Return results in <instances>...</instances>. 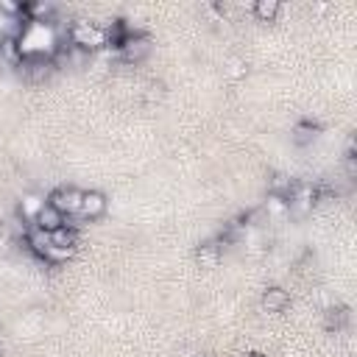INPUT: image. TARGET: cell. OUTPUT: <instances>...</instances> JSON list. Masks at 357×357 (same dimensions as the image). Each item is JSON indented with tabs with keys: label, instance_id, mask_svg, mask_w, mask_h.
I'll return each instance as SVG.
<instances>
[{
	"label": "cell",
	"instance_id": "obj_3",
	"mask_svg": "<svg viewBox=\"0 0 357 357\" xmlns=\"http://www.w3.org/2000/svg\"><path fill=\"white\" fill-rule=\"evenodd\" d=\"M151 48H154V39L148 37V34H142V31H137V34H126L123 37V42L117 45V50H120V59L126 61V64H137V61H142L148 53H151Z\"/></svg>",
	"mask_w": 357,
	"mask_h": 357
},
{
	"label": "cell",
	"instance_id": "obj_13",
	"mask_svg": "<svg viewBox=\"0 0 357 357\" xmlns=\"http://www.w3.org/2000/svg\"><path fill=\"white\" fill-rule=\"evenodd\" d=\"M279 9H282L279 0H254V3H251V12H254V17L260 23H273Z\"/></svg>",
	"mask_w": 357,
	"mask_h": 357
},
{
	"label": "cell",
	"instance_id": "obj_9",
	"mask_svg": "<svg viewBox=\"0 0 357 357\" xmlns=\"http://www.w3.org/2000/svg\"><path fill=\"white\" fill-rule=\"evenodd\" d=\"M48 204V198L42 195V193H26L23 198H20V206H17V215L23 218V221H37V215H39V209Z\"/></svg>",
	"mask_w": 357,
	"mask_h": 357
},
{
	"label": "cell",
	"instance_id": "obj_5",
	"mask_svg": "<svg viewBox=\"0 0 357 357\" xmlns=\"http://www.w3.org/2000/svg\"><path fill=\"white\" fill-rule=\"evenodd\" d=\"M291 305V293L279 288V284H271V288L262 291V299H260V307L265 313H282V310H288Z\"/></svg>",
	"mask_w": 357,
	"mask_h": 357
},
{
	"label": "cell",
	"instance_id": "obj_8",
	"mask_svg": "<svg viewBox=\"0 0 357 357\" xmlns=\"http://www.w3.org/2000/svg\"><path fill=\"white\" fill-rule=\"evenodd\" d=\"M26 246H28V251L34 254V257H42L45 260V251L50 249V232H45L42 226H28L26 229Z\"/></svg>",
	"mask_w": 357,
	"mask_h": 357
},
{
	"label": "cell",
	"instance_id": "obj_14",
	"mask_svg": "<svg viewBox=\"0 0 357 357\" xmlns=\"http://www.w3.org/2000/svg\"><path fill=\"white\" fill-rule=\"evenodd\" d=\"M293 184H296V182H293L288 173L279 171V173H273V176L268 179V193H276V195H284V198H288V193L293 190Z\"/></svg>",
	"mask_w": 357,
	"mask_h": 357
},
{
	"label": "cell",
	"instance_id": "obj_12",
	"mask_svg": "<svg viewBox=\"0 0 357 357\" xmlns=\"http://www.w3.org/2000/svg\"><path fill=\"white\" fill-rule=\"evenodd\" d=\"M56 6L50 0H37V3H26V17H31V23H50L53 20Z\"/></svg>",
	"mask_w": 357,
	"mask_h": 357
},
{
	"label": "cell",
	"instance_id": "obj_22",
	"mask_svg": "<svg viewBox=\"0 0 357 357\" xmlns=\"http://www.w3.org/2000/svg\"><path fill=\"white\" fill-rule=\"evenodd\" d=\"M195 357H204V354H195Z\"/></svg>",
	"mask_w": 357,
	"mask_h": 357
},
{
	"label": "cell",
	"instance_id": "obj_1",
	"mask_svg": "<svg viewBox=\"0 0 357 357\" xmlns=\"http://www.w3.org/2000/svg\"><path fill=\"white\" fill-rule=\"evenodd\" d=\"M67 39L73 42L76 48H84L90 53L101 50L109 45V34L101 23H90V20H73L67 26Z\"/></svg>",
	"mask_w": 357,
	"mask_h": 357
},
{
	"label": "cell",
	"instance_id": "obj_17",
	"mask_svg": "<svg viewBox=\"0 0 357 357\" xmlns=\"http://www.w3.org/2000/svg\"><path fill=\"white\" fill-rule=\"evenodd\" d=\"M316 134H318V128H316L310 120H302V123L293 128V139L299 142V146H307V142H313Z\"/></svg>",
	"mask_w": 357,
	"mask_h": 357
},
{
	"label": "cell",
	"instance_id": "obj_21",
	"mask_svg": "<svg viewBox=\"0 0 357 357\" xmlns=\"http://www.w3.org/2000/svg\"><path fill=\"white\" fill-rule=\"evenodd\" d=\"M243 357H268V354H265V351H246Z\"/></svg>",
	"mask_w": 357,
	"mask_h": 357
},
{
	"label": "cell",
	"instance_id": "obj_6",
	"mask_svg": "<svg viewBox=\"0 0 357 357\" xmlns=\"http://www.w3.org/2000/svg\"><path fill=\"white\" fill-rule=\"evenodd\" d=\"M106 206H109V201H106V195L101 190H84V201H81L79 215L87 218V221H95L106 212Z\"/></svg>",
	"mask_w": 357,
	"mask_h": 357
},
{
	"label": "cell",
	"instance_id": "obj_10",
	"mask_svg": "<svg viewBox=\"0 0 357 357\" xmlns=\"http://www.w3.org/2000/svg\"><path fill=\"white\" fill-rule=\"evenodd\" d=\"M260 209L265 212V218H288V215H291L288 198H284V195H276V193H268Z\"/></svg>",
	"mask_w": 357,
	"mask_h": 357
},
{
	"label": "cell",
	"instance_id": "obj_11",
	"mask_svg": "<svg viewBox=\"0 0 357 357\" xmlns=\"http://www.w3.org/2000/svg\"><path fill=\"white\" fill-rule=\"evenodd\" d=\"M37 226H42L45 232H56L59 226H64L67 221H64V215L56 209V206H50V204H45L42 209H39V215H37V221H34Z\"/></svg>",
	"mask_w": 357,
	"mask_h": 357
},
{
	"label": "cell",
	"instance_id": "obj_18",
	"mask_svg": "<svg viewBox=\"0 0 357 357\" xmlns=\"http://www.w3.org/2000/svg\"><path fill=\"white\" fill-rule=\"evenodd\" d=\"M246 73H249V64H246V59H240V56H232V59L226 61V76H229L232 81H240V79H246Z\"/></svg>",
	"mask_w": 357,
	"mask_h": 357
},
{
	"label": "cell",
	"instance_id": "obj_4",
	"mask_svg": "<svg viewBox=\"0 0 357 357\" xmlns=\"http://www.w3.org/2000/svg\"><path fill=\"white\" fill-rule=\"evenodd\" d=\"M81 201H84V190H79V187H59V190H53L48 195V204L56 206L64 218L67 215H79Z\"/></svg>",
	"mask_w": 357,
	"mask_h": 357
},
{
	"label": "cell",
	"instance_id": "obj_19",
	"mask_svg": "<svg viewBox=\"0 0 357 357\" xmlns=\"http://www.w3.org/2000/svg\"><path fill=\"white\" fill-rule=\"evenodd\" d=\"M73 254H76V249H61V246H50V249L45 251V262H53V265H59V262H67V260H73Z\"/></svg>",
	"mask_w": 357,
	"mask_h": 357
},
{
	"label": "cell",
	"instance_id": "obj_23",
	"mask_svg": "<svg viewBox=\"0 0 357 357\" xmlns=\"http://www.w3.org/2000/svg\"><path fill=\"white\" fill-rule=\"evenodd\" d=\"M0 351H3V346H0Z\"/></svg>",
	"mask_w": 357,
	"mask_h": 357
},
{
	"label": "cell",
	"instance_id": "obj_15",
	"mask_svg": "<svg viewBox=\"0 0 357 357\" xmlns=\"http://www.w3.org/2000/svg\"><path fill=\"white\" fill-rule=\"evenodd\" d=\"M50 246L76 249V229H70L67 224H64V226H59L56 232H50Z\"/></svg>",
	"mask_w": 357,
	"mask_h": 357
},
{
	"label": "cell",
	"instance_id": "obj_2",
	"mask_svg": "<svg viewBox=\"0 0 357 357\" xmlns=\"http://www.w3.org/2000/svg\"><path fill=\"white\" fill-rule=\"evenodd\" d=\"M318 204V184H310V182H299L293 184V190L288 193V209L293 212L296 218H305L316 209Z\"/></svg>",
	"mask_w": 357,
	"mask_h": 357
},
{
	"label": "cell",
	"instance_id": "obj_16",
	"mask_svg": "<svg viewBox=\"0 0 357 357\" xmlns=\"http://www.w3.org/2000/svg\"><path fill=\"white\" fill-rule=\"evenodd\" d=\"M324 324H327V329H343L349 324V310L346 307H329L324 313Z\"/></svg>",
	"mask_w": 357,
	"mask_h": 357
},
{
	"label": "cell",
	"instance_id": "obj_7",
	"mask_svg": "<svg viewBox=\"0 0 357 357\" xmlns=\"http://www.w3.org/2000/svg\"><path fill=\"white\" fill-rule=\"evenodd\" d=\"M221 246H224V243H221V238L201 243V246L195 249V260H198V265H201V268H215V265L221 262V257H224V249H221Z\"/></svg>",
	"mask_w": 357,
	"mask_h": 357
},
{
	"label": "cell",
	"instance_id": "obj_20",
	"mask_svg": "<svg viewBox=\"0 0 357 357\" xmlns=\"http://www.w3.org/2000/svg\"><path fill=\"white\" fill-rule=\"evenodd\" d=\"M0 15L6 17H26V3H17V0H0Z\"/></svg>",
	"mask_w": 357,
	"mask_h": 357
}]
</instances>
